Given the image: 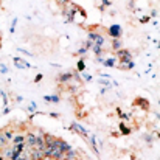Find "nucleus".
<instances>
[{
	"instance_id": "nucleus-1",
	"label": "nucleus",
	"mask_w": 160,
	"mask_h": 160,
	"mask_svg": "<svg viewBox=\"0 0 160 160\" xmlns=\"http://www.w3.org/2000/svg\"><path fill=\"white\" fill-rule=\"evenodd\" d=\"M70 132H76V134H79L82 138H86L87 140V137H89V131L84 128V126H81L79 123H76V121H73L72 124H70Z\"/></svg>"
},
{
	"instance_id": "nucleus-2",
	"label": "nucleus",
	"mask_w": 160,
	"mask_h": 160,
	"mask_svg": "<svg viewBox=\"0 0 160 160\" xmlns=\"http://www.w3.org/2000/svg\"><path fill=\"white\" fill-rule=\"evenodd\" d=\"M107 34L112 38V39H118L121 36V27L120 25H110L107 28Z\"/></svg>"
},
{
	"instance_id": "nucleus-3",
	"label": "nucleus",
	"mask_w": 160,
	"mask_h": 160,
	"mask_svg": "<svg viewBox=\"0 0 160 160\" xmlns=\"http://www.w3.org/2000/svg\"><path fill=\"white\" fill-rule=\"evenodd\" d=\"M12 62H14V65H16L17 68H20V70H28V68H31V65H30L25 59H22V58H19V56H16V58L12 59Z\"/></svg>"
},
{
	"instance_id": "nucleus-4",
	"label": "nucleus",
	"mask_w": 160,
	"mask_h": 160,
	"mask_svg": "<svg viewBox=\"0 0 160 160\" xmlns=\"http://www.w3.org/2000/svg\"><path fill=\"white\" fill-rule=\"evenodd\" d=\"M70 81H73V73H72V72L61 73V75L58 76V82H59V84H68Z\"/></svg>"
},
{
	"instance_id": "nucleus-5",
	"label": "nucleus",
	"mask_w": 160,
	"mask_h": 160,
	"mask_svg": "<svg viewBox=\"0 0 160 160\" xmlns=\"http://www.w3.org/2000/svg\"><path fill=\"white\" fill-rule=\"evenodd\" d=\"M36 138H38V137H36L33 132H28V134L25 135V142H23L25 146H27V148H34V146H36Z\"/></svg>"
},
{
	"instance_id": "nucleus-6",
	"label": "nucleus",
	"mask_w": 160,
	"mask_h": 160,
	"mask_svg": "<svg viewBox=\"0 0 160 160\" xmlns=\"http://www.w3.org/2000/svg\"><path fill=\"white\" fill-rule=\"evenodd\" d=\"M134 106L140 107V109H143V110H149V101L146 100V98H137L135 101H134Z\"/></svg>"
},
{
	"instance_id": "nucleus-7",
	"label": "nucleus",
	"mask_w": 160,
	"mask_h": 160,
	"mask_svg": "<svg viewBox=\"0 0 160 160\" xmlns=\"http://www.w3.org/2000/svg\"><path fill=\"white\" fill-rule=\"evenodd\" d=\"M87 140H89V143H90V148L93 149V152L100 157V149H98V143H97V138H95V135H89L87 137Z\"/></svg>"
},
{
	"instance_id": "nucleus-8",
	"label": "nucleus",
	"mask_w": 160,
	"mask_h": 160,
	"mask_svg": "<svg viewBox=\"0 0 160 160\" xmlns=\"http://www.w3.org/2000/svg\"><path fill=\"white\" fill-rule=\"evenodd\" d=\"M54 140H56V137L52 135V134H44V143H45V148H50V146H53Z\"/></svg>"
},
{
	"instance_id": "nucleus-9",
	"label": "nucleus",
	"mask_w": 160,
	"mask_h": 160,
	"mask_svg": "<svg viewBox=\"0 0 160 160\" xmlns=\"http://www.w3.org/2000/svg\"><path fill=\"white\" fill-rule=\"evenodd\" d=\"M135 67L134 61H121L120 62V70H132Z\"/></svg>"
},
{
	"instance_id": "nucleus-10",
	"label": "nucleus",
	"mask_w": 160,
	"mask_h": 160,
	"mask_svg": "<svg viewBox=\"0 0 160 160\" xmlns=\"http://www.w3.org/2000/svg\"><path fill=\"white\" fill-rule=\"evenodd\" d=\"M44 100H45L47 103H59V101H61V97H59V95H45Z\"/></svg>"
},
{
	"instance_id": "nucleus-11",
	"label": "nucleus",
	"mask_w": 160,
	"mask_h": 160,
	"mask_svg": "<svg viewBox=\"0 0 160 160\" xmlns=\"http://www.w3.org/2000/svg\"><path fill=\"white\" fill-rule=\"evenodd\" d=\"M132 131H131V128H128L124 123H120V134L121 135H129Z\"/></svg>"
},
{
	"instance_id": "nucleus-12",
	"label": "nucleus",
	"mask_w": 160,
	"mask_h": 160,
	"mask_svg": "<svg viewBox=\"0 0 160 160\" xmlns=\"http://www.w3.org/2000/svg\"><path fill=\"white\" fill-rule=\"evenodd\" d=\"M84 70H86V61H84V59H79V61L76 62V72L81 73V72H84Z\"/></svg>"
},
{
	"instance_id": "nucleus-13",
	"label": "nucleus",
	"mask_w": 160,
	"mask_h": 160,
	"mask_svg": "<svg viewBox=\"0 0 160 160\" xmlns=\"http://www.w3.org/2000/svg\"><path fill=\"white\" fill-rule=\"evenodd\" d=\"M2 132H3V135H5V138H6L8 142H11V140H12L14 132H12L11 129H8V128H6V129H2Z\"/></svg>"
},
{
	"instance_id": "nucleus-14",
	"label": "nucleus",
	"mask_w": 160,
	"mask_h": 160,
	"mask_svg": "<svg viewBox=\"0 0 160 160\" xmlns=\"http://www.w3.org/2000/svg\"><path fill=\"white\" fill-rule=\"evenodd\" d=\"M120 48H123V47H121L120 39H112V50H113V52H117V50H120Z\"/></svg>"
},
{
	"instance_id": "nucleus-15",
	"label": "nucleus",
	"mask_w": 160,
	"mask_h": 160,
	"mask_svg": "<svg viewBox=\"0 0 160 160\" xmlns=\"http://www.w3.org/2000/svg\"><path fill=\"white\" fill-rule=\"evenodd\" d=\"M11 142H12V145H17V143H23V142H25V135H14Z\"/></svg>"
},
{
	"instance_id": "nucleus-16",
	"label": "nucleus",
	"mask_w": 160,
	"mask_h": 160,
	"mask_svg": "<svg viewBox=\"0 0 160 160\" xmlns=\"http://www.w3.org/2000/svg\"><path fill=\"white\" fill-rule=\"evenodd\" d=\"M11 152H12V148H6V149H3L2 157H3V159H9V157H11Z\"/></svg>"
},
{
	"instance_id": "nucleus-17",
	"label": "nucleus",
	"mask_w": 160,
	"mask_h": 160,
	"mask_svg": "<svg viewBox=\"0 0 160 160\" xmlns=\"http://www.w3.org/2000/svg\"><path fill=\"white\" fill-rule=\"evenodd\" d=\"M106 67H113L115 64H117V61L113 59V58H109V59H104V62H103Z\"/></svg>"
},
{
	"instance_id": "nucleus-18",
	"label": "nucleus",
	"mask_w": 160,
	"mask_h": 160,
	"mask_svg": "<svg viewBox=\"0 0 160 160\" xmlns=\"http://www.w3.org/2000/svg\"><path fill=\"white\" fill-rule=\"evenodd\" d=\"M25 148H27V146H25V143H17V145H14V146H12V149H14V151H19V152H22Z\"/></svg>"
},
{
	"instance_id": "nucleus-19",
	"label": "nucleus",
	"mask_w": 160,
	"mask_h": 160,
	"mask_svg": "<svg viewBox=\"0 0 160 160\" xmlns=\"http://www.w3.org/2000/svg\"><path fill=\"white\" fill-rule=\"evenodd\" d=\"M93 53L97 54V56H100V54H103V47H98V45H93L92 48H90Z\"/></svg>"
},
{
	"instance_id": "nucleus-20",
	"label": "nucleus",
	"mask_w": 160,
	"mask_h": 160,
	"mask_svg": "<svg viewBox=\"0 0 160 160\" xmlns=\"http://www.w3.org/2000/svg\"><path fill=\"white\" fill-rule=\"evenodd\" d=\"M27 110H30V112H38V104L36 103H30V106H27Z\"/></svg>"
},
{
	"instance_id": "nucleus-21",
	"label": "nucleus",
	"mask_w": 160,
	"mask_h": 160,
	"mask_svg": "<svg viewBox=\"0 0 160 160\" xmlns=\"http://www.w3.org/2000/svg\"><path fill=\"white\" fill-rule=\"evenodd\" d=\"M143 138H145V142H146L148 145H151V143H152V135H151V134H145V135H143Z\"/></svg>"
},
{
	"instance_id": "nucleus-22",
	"label": "nucleus",
	"mask_w": 160,
	"mask_h": 160,
	"mask_svg": "<svg viewBox=\"0 0 160 160\" xmlns=\"http://www.w3.org/2000/svg\"><path fill=\"white\" fill-rule=\"evenodd\" d=\"M0 73H2V75H6V73H8V67H6L5 64H2V61H0Z\"/></svg>"
},
{
	"instance_id": "nucleus-23",
	"label": "nucleus",
	"mask_w": 160,
	"mask_h": 160,
	"mask_svg": "<svg viewBox=\"0 0 160 160\" xmlns=\"http://www.w3.org/2000/svg\"><path fill=\"white\" fill-rule=\"evenodd\" d=\"M92 47H93V42H92V41H86V42H84V48H86V50H90Z\"/></svg>"
},
{
	"instance_id": "nucleus-24",
	"label": "nucleus",
	"mask_w": 160,
	"mask_h": 160,
	"mask_svg": "<svg viewBox=\"0 0 160 160\" xmlns=\"http://www.w3.org/2000/svg\"><path fill=\"white\" fill-rule=\"evenodd\" d=\"M0 95H2V98H3V104L8 106V97H6V93H5L3 90H0Z\"/></svg>"
},
{
	"instance_id": "nucleus-25",
	"label": "nucleus",
	"mask_w": 160,
	"mask_h": 160,
	"mask_svg": "<svg viewBox=\"0 0 160 160\" xmlns=\"http://www.w3.org/2000/svg\"><path fill=\"white\" fill-rule=\"evenodd\" d=\"M81 73H82V79L84 81H92V76L89 73H86V72H81Z\"/></svg>"
},
{
	"instance_id": "nucleus-26",
	"label": "nucleus",
	"mask_w": 160,
	"mask_h": 160,
	"mask_svg": "<svg viewBox=\"0 0 160 160\" xmlns=\"http://www.w3.org/2000/svg\"><path fill=\"white\" fill-rule=\"evenodd\" d=\"M17 52H20V53L27 54V56H31V58H34V56H33V53H30V52H27V50H23V48H17Z\"/></svg>"
},
{
	"instance_id": "nucleus-27",
	"label": "nucleus",
	"mask_w": 160,
	"mask_h": 160,
	"mask_svg": "<svg viewBox=\"0 0 160 160\" xmlns=\"http://www.w3.org/2000/svg\"><path fill=\"white\" fill-rule=\"evenodd\" d=\"M149 20H151V17H149V16H145V17H142V19H140V22H142V23H148Z\"/></svg>"
},
{
	"instance_id": "nucleus-28",
	"label": "nucleus",
	"mask_w": 160,
	"mask_h": 160,
	"mask_svg": "<svg viewBox=\"0 0 160 160\" xmlns=\"http://www.w3.org/2000/svg\"><path fill=\"white\" fill-rule=\"evenodd\" d=\"M42 78H44V75H42V73L36 75V78H34V82H41V81H42Z\"/></svg>"
},
{
	"instance_id": "nucleus-29",
	"label": "nucleus",
	"mask_w": 160,
	"mask_h": 160,
	"mask_svg": "<svg viewBox=\"0 0 160 160\" xmlns=\"http://www.w3.org/2000/svg\"><path fill=\"white\" fill-rule=\"evenodd\" d=\"M120 118L121 120H129V113H120Z\"/></svg>"
},
{
	"instance_id": "nucleus-30",
	"label": "nucleus",
	"mask_w": 160,
	"mask_h": 160,
	"mask_svg": "<svg viewBox=\"0 0 160 160\" xmlns=\"http://www.w3.org/2000/svg\"><path fill=\"white\" fill-rule=\"evenodd\" d=\"M50 117H52V118H59L61 115H59L58 112H50Z\"/></svg>"
},
{
	"instance_id": "nucleus-31",
	"label": "nucleus",
	"mask_w": 160,
	"mask_h": 160,
	"mask_svg": "<svg viewBox=\"0 0 160 160\" xmlns=\"http://www.w3.org/2000/svg\"><path fill=\"white\" fill-rule=\"evenodd\" d=\"M101 5L103 6H110V0H101Z\"/></svg>"
},
{
	"instance_id": "nucleus-32",
	"label": "nucleus",
	"mask_w": 160,
	"mask_h": 160,
	"mask_svg": "<svg viewBox=\"0 0 160 160\" xmlns=\"http://www.w3.org/2000/svg\"><path fill=\"white\" fill-rule=\"evenodd\" d=\"M76 53H78V54H86V53H87V50H86V48L82 47V48H79V50H78Z\"/></svg>"
},
{
	"instance_id": "nucleus-33",
	"label": "nucleus",
	"mask_w": 160,
	"mask_h": 160,
	"mask_svg": "<svg viewBox=\"0 0 160 160\" xmlns=\"http://www.w3.org/2000/svg\"><path fill=\"white\" fill-rule=\"evenodd\" d=\"M16 25H17V19L14 17V19H12V22H11V27H14V28H16Z\"/></svg>"
},
{
	"instance_id": "nucleus-34",
	"label": "nucleus",
	"mask_w": 160,
	"mask_h": 160,
	"mask_svg": "<svg viewBox=\"0 0 160 160\" xmlns=\"http://www.w3.org/2000/svg\"><path fill=\"white\" fill-rule=\"evenodd\" d=\"M9 110H11V109H9V107L6 106V107H5V110H3V115H6V113H9Z\"/></svg>"
},
{
	"instance_id": "nucleus-35",
	"label": "nucleus",
	"mask_w": 160,
	"mask_h": 160,
	"mask_svg": "<svg viewBox=\"0 0 160 160\" xmlns=\"http://www.w3.org/2000/svg\"><path fill=\"white\" fill-rule=\"evenodd\" d=\"M97 62H101L103 64L104 62V58H97Z\"/></svg>"
},
{
	"instance_id": "nucleus-36",
	"label": "nucleus",
	"mask_w": 160,
	"mask_h": 160,
	"mask_svg": "<svg viewBox=\"0 0 160 160\" xmlns=\"http://www.w3.org/2000/svg\"><path fill=\"white\" fill-rule=\"evenodd\" d=\"M106 90H107V87H103V89H101V92H100V93H101V95H104V93H106Z\"/></svg>"
},
{
	"instance_id": "nucleus-37",
	"label": "nucleus",
	"mask_w": 160,
	"mask_h": 160,
	"mask_svg": "<svg viewBox=\"0 0 160 160\" xmlns=\"http://www.w3.org/2000/svg\"><path fill=\"white\" fill-rule=\"evenodd\" d=\"M16 100H17V103H22V101H23V98H22V97H17Z\"/></svg>"
},
{
	"instance_id": "nucleus-38",
	"label": "nucleus",
	"mask_w": 160,
	"mask_h": 160,
	"mask_svg": "<svg viewBox=\"0 0 160 160\" xmlns=\"http://www.w3.org/2000/svg\"><path fill=\"white\" fill-rule=\"evenodd\" d=\"M61 160H67V159H65V157H64V159H61Z\"/></svg>"
},
{
	"instance_id": "nucleus-39",
	"label": "nucleus",
	"mask_w": 160,
	"mask_h": 160,
	"mask_svg": "<svg viewBox=\"0 0 160 160\" xmlns=\"http://www.w3.org/2000/svg\"><path fill=\"white\" fill-rule=\"evenodd\" d=\"M0 41H2V38H0Z\"/></svg>"
}]
</instances>
